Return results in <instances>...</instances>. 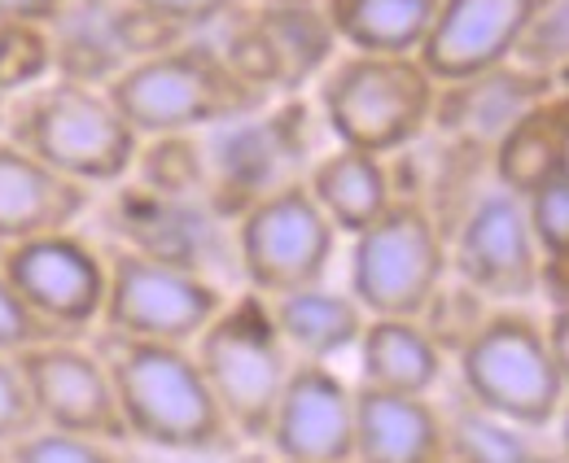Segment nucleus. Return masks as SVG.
I'll return each mask as SVG.
<instances>
[{
  "mask_svg": "<svg viewBox=\"0 0 569 463\" xmlns=\"http://www.w3.org/2000/svg\"><path fill=\"white\" fill-rule=\"evenodd\" d=\"M447 275V236L433 223L426 201L395 193V201L351 236L347 293L363 315L417 320Z\"/></svg>",
  "mask_w": 569,
  "mask_h": 463,
  "instance_id": "0eeeda50",
  "label": "nucleus"
},
{
  "mask_svg": "<svg viewBox=\"0 0 569 463\" xmlns=\"http://www.w3.org/2000/svg\"><path fill=\"white\" fill-rule=\"evenodd\" d=\"M487 311H491V302H482V298H478L473 289H465L456 275H447L417 320H421V329L433 336V345L451 359V354L465 345V336L478 329V320H482Z\"/></svg>",
  "mask_w": 569,
  "mask_h": 463,
  "instance_id": "cd10ccee",
  "label": "nucleus"
},
{
  "mask_svg": "<svg viewBox=\"0 0 569 463\" xmlns=\"http://www.w3.org/2000/svg\"><path fill=\"white\" fill-rule=\"evenodd\" d=\"M521 210L539 259H569V175H557L535 193H526Z\"/></svg>",
  "mask_w": 569,
  "mask_h": 463,
  "instance_id": "c85d7f7f",
  "label": "nucleus"
},
{
  "mask_svg": "<svg viewBox=\"0 0 569 463\" xmlns=\"http://www.w3.org/2000/svg\"><path fill=\"white\" fill-rule=\"evenodd\" d=\"M356 385L390 394H438L451 376V359L433 345L421 320L408 315H368L356 341Z\"/></svg>",
  "mask_w": 569,
  "mask_h": 463,
  "instance_id": "aec40b11",
  "label": "nucleus"
},
{
  "mask_svg": "<svg viewBox=\"0 0 569 463\" xmlns=\"http://www.w3.org/2000/svg\"><path fill=\"white\" fill-rule=\"evenodd\" d=\"M442 463H456V460H442Z\"/></svg>",
  "mask_w": 569,
  "mask_h": 463,
  "instance_id": "e433bc0d",
  "label": "nucleus"
},
{
  "mask_svg": "<svg viewBox=\"0 0 569 463\" xmlns=\"http://www.w3.org/2000/svg\"><path fill=\"white\" fill-rule=\"evenodd\" d=\"M58 336H67V332H58L49 320H40L13 289H9V280L0 275V354H22V350H31V345H40V341H58Z\"/></svg>",
  "mask_w": 569,
  "mask_h": 463,
  "instance_id": "c756f323",
  "label": "nucleus"
},
{
  "mask_svg": "<svg viewBox=\"0 0 569 463\" xmlns=\"http://www.w3.org/2000/svg\"><path fill=\"white\" fill-rule=\"evenodd\" d=\"M228 463H277L263 446H237L232 455H228Z\"/></svg>",
  "mask_w": 569,
  "mask_h": 463,
  "instance_id": "72a5a7b5",
  "label": "nucleus"
},
{
  "mask_svg": "<svg viewBox=\"0 0 569 463\" xmlns=\"http://www.w3.org/2000/svg\"><path fill=\"white\" fill-rule=\"evenodd\" d=\"M0 463H9V451H4V446H0Z\"/></svg>",
  "mask_w": 569,
  "mask_h": 463,
  "instance_id": "c9c22d12",
  "label": "nucleus"
},
{
  "mask_svg": "<svg viewBox=\"0 0 569 463\" xmlns=\"http://www.w3.org/2000/svg\"><path fill=\"white\" fill-rule=\"evenodd\" d=\"M0 275L40 320L67 336H88L101 320L106 254L74 228L0 245Z\"/></svg>",
  "mask_w": 569,
  "mask_h": 463,
  "instance_id": "9b49d317",
  "label": "nucleus"
},
{
  "mask_svg": "<svg viewBox=\"0 0 569 463\" xmlns=\"http://www.w3.org/2000/svg\"><path fill=\"white\" fill-rule=\"evenodd\" d=\"M4 101H9V97H0V123H4Z\"/></svg>",
  "mask_w": 569,
  "mask_h": 463,
  "instance_id": "f704fd0d",
  "label": "nucleus"
},
{
  "mask_svg": "<svg viewBox=\"0 0 569 463\" xmlns=\"http://www.w3.org/2000/svg\"><path fill=\"white\" fill-rule=\"evenodd\" d=\"M539 4L543 0H438L417 62L429 70L433 83L503 67L526 18Z\"/></svg>",
  "mask_w": 569,
  "mask_h": 463,
  "instance_id": "4468645a",
  "label": "nucleus"
},
{
  "mask_svg": "<svg viewBox=\"0 0 569 463\" xmlns=\"http://www.w3.org/2000/svg\"><path fill=\"white\" fill-rule=\"evenodd\" d=\"M333 31L320 13V4H272L254 13L232 49H223L250 79H259L268 92L272 88H298L316 79L320 70L333 62Z\"/></svg>",
  "mask_w": 569,
  "mask_h": 463,
  "instance_id": "2eb2a0df",
  "label": "nucleus"
},
{
  "mask_svg": "<svg viewBox=\"0 0 569 463\" xmlns=\"http://www.w3.org/2000/svg\"><path fill=\"white\" fill-rule=\"evenodd\" d=\"M566 88V79H548L535 70H521L512 62H503L496 70L469 74V79H447L433 88V114L429 128L442 132L447 140L460 144H478L491 149L496 135L539 97Z\"/></svg>",
  "mask_w": 569,
  "mask_h": 463,
  "instance_id": "dca6fc26",
  "label": "nucleus"
},
{
  "mask_svg": "<svg viewBox=\"0 0 569 463\" xmlns=\"http://www.w3.org/2000/svg\"><path fill=\"white\" fill-rule=\"evenodd\" d=\"M438 0H320V13L338 44L351 53L417 58Z\"/></svg>",
  "mask_w": 569,
  "mask_h": 463,
  "instance_id": "b1692460",
  "label": "nucleus"
},
{
  "mask_svg": "<svg viewBox=\"0 0 569 463\" xmlns=\"http://www.w3.org/2000/svg\"><path fill=\"white\" fill-rule=\"evenodd\" d=\"M141 13H149L153 22L189 36L198 27H211L214 18H228L232 9H241L246 0H132Z\"/></svg>",
  "mask_w": 569,
  "mask_h": 463,
  "instance_id": "7c9ffc66",
  "label": "nucleus"
},
{
  "mask_svg": "<svg viewBox=\"0 0 569 463\" xmlns=\"http://www.w3.org/2000/svg\"><path fill=\"white\" fill-rule=\"evenodd\" d=\"M106 254V302L97 329L141 341L193 345L198 332L223 306V284L193 266L153 259L137 245H110Z\"/></svg>",
  "mask_w": 569,
  "mask_h": 463,
  "instance_id": "1a4fd4ad",
  "label": "nucleus"
},
{
  "mask_svg": "<svg viewBox=\"0 0 569 463\" xmlns=\"http://www.w3.org/2000/svg\"><path fill=\"white\" fill-rule=\"evenodd\" d=\"M447 397L438 402L442 411V433H447V460L456 463H566V442L557 429H530L517 420H503L496 411L478 406L465 397L451 376L442 381Z\"/></svg>",
  "mask_w": 569,
  "mask_h": 463,
  "instance_id": "412c9836",
  "label": "nucleus"
},
{
  "mask_svg": "<svg viewBox=\"0 0 569 463\" xmlns=\"http://www.w3.org/2000/svg\"><path fill=\"white\" fill-rule=\"evenodd\" d=\"M106 97L141 140L198 135L259 119L272 92L211 40H171L110 74Z\"/></svg>",
  "mask_w": 569,
  "mask_h": 463,
  "instance_id": "f03ea898",
  "label": "nucleus"
},
{
  "mask_svg": "<svg viewBox=\"0 0 569 463\" xmlns=\"http://www.w3.org/2000/svg\"><path fill=\"white\" fill-rule=\"evenodd\" d=\"M4 451H9V463H132L128 442L83 437V433H62V429H31Z\"/></svg>",
  "mask_w": 569,
  "mask_h": 463,
  "instance_id": "a878e982",
  "label": "nucleus"
},
{
  "mask_svg": "<svg viewBox=\"0 0 569 463\" xmlns=\"http://www.w3.org/2000/svg\"><path fill=\"white\" fill-rule=\"evenodd\" d=\"M88 341L110 372L128 446H149L176 460H228L241 446L189 345L106 329H92Z\"/></svg>",
  "mask_w": 569,
  "mask_h": 463,
  "instance_id": "f257e3e1",
  "label": "nucleus"
},
{
  "mask_svg": "<svg viewBox=\"0 0 569 463\" xmlns=\"http://www.w3.org/2000/svg\"><path fill=\"white\" fill-rule=\"evenodd\" d=\"M40 429L36 424V411H31V397H27V385L18 376V363L9 354H0V446L18 442L22 433Z\"/></svg>",
  "mask_w": 569,
  "mask_h": 463,
  "instance_id": "2f4dec72",
  "label": "nucleus"
},
{
  "mask_svg": "<svg viewBox=\"0 0 569 463\" xmlns=\"http://www.w3.org/2000/svg\"><path fill=\"white\" fill-rule=\"evenodd\" d=\"M92 189L49 171L0 132V245L74 228L92 210Z\"/></svg>",
  "mask_w": 569,
  "mask_h": 463,
  "instance_id": "a211bd4d",
  "label": "nucleus"
},
{
  "mask_svg": "<svg viewBox=\"0 0 569 463\" xmlns=\"http://www.w3.org/2000/svg\"><path fill=\"white\" fill-rule=\"evenodd\" d=\"M356 385L333 363H298L272 406L263 451L277 463H351Z\"/></svg>",
  "mask_w": 569,
  "mask_h": 463,
  "instance_id": "ddd939ff",
  "label": "nucleus"
},
{
  "mask_svg": "<svg viewBox=\"0 0 569 463\" xmlns=\"http://www.w3.org/2000/svg\"><path fill=\"white\" fill-rule=\"evenodd\" d=\"M53 74L49 27L36 22H0V97H13Z\"/></svg>",
  "mask_w": 569,
  "mask_h": 463,
  "instance_id": "bb28decb",
  "label": "nucleus"
},
{
  "mask_svg": "<svg viewBox=\"0 0 569 463\" xmlns=\"http://www.w3.org/2000/svg\"><path fill=\"white\" fill-rule=\"evenodd\" d=\"M433 79L417 58L342 53L320 70V114L338 144L363 153H399L429 132Z\"/></svg>",
  "mask_w": 569,
  "mask_h": 463,
  "instance_id": "423d86ee",
  "label": "nucleus"
},
{
  "mask_svg": "<svg viewBox=\"0 0 569 463\" xmlns=\"http://www.w3.org/2000/svg\"><path fill=\"white\" fill-rule=\"evenodd\" d=\"M512 67L535 70V74H548V79H566V62H569V0H543L517 44H512Z\"/></svg>",
  "mask_w": 569,
  "mask_h": 463,
  "instance_id": "393cba45",
  "label": "nucleus"
},
{
  "mask_svg": "<svg viewBox=\"0 0 569 463\" xmlns=\"http://www.w3.org/2000/svg\"><path fill=\"white\" fill-rule=\"evenodd\" d=\"M447 266L465 289H473L491 306L535 302L539 250L526 228L521 198L482 184L447 232Z\"/></svg>",
  "mask_w": 569,
  "mask_h": 463,
  "instance_id": "9d476101",
  "label": "nucleus"
},
{
  "mask_svg": "<svg viewBox=\"0 0 569 463\" xmlns=\"http://www.w3.org/2000/svg\"><path fill=\"white\" fill-rule=\"evenodd\" d=\"M189 350L211 385V397L219 402L232 437L241 446H263L272 406L293 368V354L281 341L268 298L254 289L228 293Z\"/></svg>",
  "mask_w": 569,
  "mask_h": 463,
  "instance_id": "39448f33",
  "label": "nucleus"
},
{
  "mask_svg": "<svg viewBox=\"0 0 569 463\" xmlns=\"http://www.w3.org/2000/svg\"><path fill=\"white\" fill-rule=\"evenodd\" d=\"M232 254L246 289L277 298L329 280L338 259V228L307 193V180L293 175L241 210Z\"/></svg>",
  "mask_w": 569,
  "mask_h": 463,
  "instance_id": "6e6552de",
  "label": "nucleus"
},
{
  "mask_svg": "<svg viewBox=\"0 0 569 463\" xmlns=\"http://www.w3.org/2000/svg\"><path fill=\"white\" fill-rule=\"evenodd\" d=\"M569 175V97L566 88L530 101L487 149V180L526 198L539 184Z\"/></svg>",
  "mask_w": 569,
  "mask_h": 463,
  "instance_id": "6ab92c4d",
  "label": "nucleus"
},
{
  "mask_svg": "<svg viewBox=\"0 0 569 463\" xmlns=\"http://www.w3.org/2000/svg\"><path fill=\"white\" fill-rule=\"evenodd\" d=\"M447 433L433 394H390L356 385L351 463H442Z\"/></svg>",
  "mask_w": 569,
  "mask_h": 463,
  "instance_id": "f3484780",
  "label": "nucleus"
},
{
  "mask_svg": "<svg viewBox=\"0 0 569 463\" xmlns=\"http://www.w3.org/2000/svg\"><path fill=\"white\" fill-rule=\"evenodd\" d=\"M268 311L298 363H338L342 354L356 350L363 320H368L347 289H329V284L277 293L268 298Z\"/></svg>",
  "mask_w": 569,
  "mask_h": 463,
  "instance_id": "5701e85b",
  "label": "nucleus"
},
{
  "mask_svg": "<svg viewBox=\"0 0 569 463\" xmlns=\"http://www.w3.org/2000/svg\"><path fill=\"white\" fill-rule=\"evenodd\" d=\"M0 132L83 189H114L141 162V135L123 123L106 88L49 74L4 101Z\"/></svg>",
  "mask_w": 569,
  "mask_h": 463,
  "instance_id": "7ed1b4c3",
  "label": "nucleus"
},
{
  "mask_svg": "<svg viewBox=\"0 0 569 463\" xmlns=\"http://www.w3.org/2000/svg\"><path fill=\"white\" fill-rule=\"evenodd\" d=\"M302 180H307V193L316 198V205L325 210V219L338 228V236L363 232L395 201L390 158L347 149V144H333L325 158H316Z\"/></svg>",
  "mask_w": 569,
  "mask_h": 463,
  "instance_id": "4be33fe9",
  "label": "nucleus"
},
{
  "mask_svg": "<svg viewBox=\"0 0 569 463\" xmlns=\"http://www.w3.org/2000/svg\"><path fill=\"white\" fill-rule=\"evenodd\" d=\"M67 0H0V22H36L49 27Z\"/></svg>",
  "mask_w": 569,
  "mask_h": 463,
  "instance_id": "473e14b6",
  "label": "nucleus"
},
{
  "mask_svg": "<svg viewBox=\"0 0 569 463\" xmlns=\"http://www.w3.org/2000/svg\"><path fill=\"white\" fill-rule=\"evenodd\" d=\"M13 363H18V376L27 385L40 429L128 442L110 372H106V363H101V354L92 350L88 336L40 341V345L13 354Z\"/></svg>",
  "mask_w": 569,
  "mask_h": 463,
  "instance_id": "f8f14e48",
  "label": "nucleus"
},
{
  "mask_svg": "<svg viewBox=\"0 0 569 463\" xmlns=\"http://www.w3.org/2000/svg\"><path fill=\"white\" fill-rule=\"evenodd\" d=\"M451 385L503 420L557 429L566 411L569 363L552 354L543 315H535L530 302L491 306L451 354Z\"/></svg>",
  "mask_w": 569,
  "mask_h": 463,
  "instance_id": "20e7f679",
  "label": "nucleus"
}]
</instances>
